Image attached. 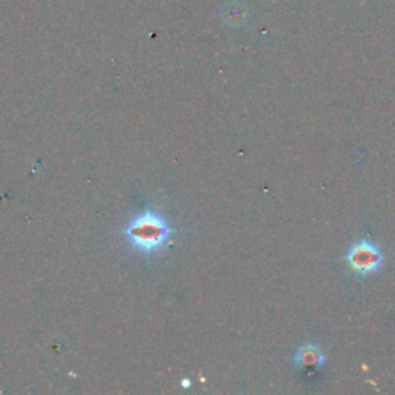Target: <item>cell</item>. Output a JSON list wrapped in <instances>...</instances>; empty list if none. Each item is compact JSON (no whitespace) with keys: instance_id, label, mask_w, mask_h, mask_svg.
<instances>
[{"instance_id":"1","label":"cell","mask_w":395,"mask_h":395,"mask_svg":"<svg viewBox=\"0 0 395 395\" xmlns=\"http://www.w3.org/2000/svg\"><path fill=\"white\" fill-rule=\"evenodd\" d=\"M122 233L133 250L150 256L165 247L173 235V227L163 213L148 209L136 215Z\"/></svg>"},{"instance_id":"2","label":"cell","mask_w":395,"mask_h":395,"mask_svg":"<svg viewBox=\"0 0 395 395\" xmlns=\"http://www.w3.org/2000/svg\"><path fill=\"white\" fill-rule=\"evenodd\" d=\"M346 261L355 274L366 276L377 272L383 264V254L375 243L369 239H360L347 250Z\"/></svg>"},{"instance_id":"3","label":"cell","mask_w":395,"mask_h":395,"mask_svg":"<svg viewBox=\"0 0 395 395\" xmlns=\"http://www.w3.org/2000/svg\"><path fill=\"white\" fill-rule=\"evenodd\" d=\"M325 352L321 351L320 346L314 345V343H307L298 347V351L294 355V363L301 369H307V371H316L323 365H325Z\"/></svg>"},{"instance_id":"4","label":"cell","mask_w":395,"mask_h":395,"mask_svg":"<svg viewBox=\"0 0 395 395\" xmlns=\"http://www.w3.org/2000/svg\"><path fill=\"white\" fill-rule=\"evenodd\" d=\"M183 386H184V387H189V386H190V381H189V380H184V381H183Z\"/></svg>"}]
</instances>
